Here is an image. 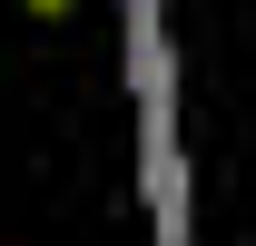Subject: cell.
Returning a JSON list of instances; mask_svg holds the SVG:
<instances>
[{
	"label": "cell",
	"mask_w": 256,
	"mask_h": 246,
	"mask_svg": "<svg viewBox=\"0 0 256 246\" xmlns=\"http://www.w3.org/2000/svg\"><path fill=\"white\" fill-rule=\"evenodd\" d=\"M20 10H40V20H60V10H69V0H20Z\"/></svg>",
	"instance_id": "6da1fadb"
}]
</instances>
